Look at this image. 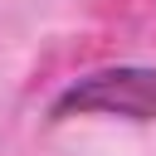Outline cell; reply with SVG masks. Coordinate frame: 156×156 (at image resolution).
Returning <instances> with one entry per match:
<instances>
[{
  "instance_id": "1",
  "label": "cell",
  "mask_w": 156,
  "mask_h": 156,
  "mask_svg": "<svg viewBox=\"0 0 156 156\" xmlns=\"http://www.w3.org/2000/svg\"><path fill=\"white\" fill-rule=\"evenodd\" d=\"M83 112H117L127 122H156V68L146 63H122V68H98L78 83H68L49 117H83Z\"/></svg>"
}]
</instances>
